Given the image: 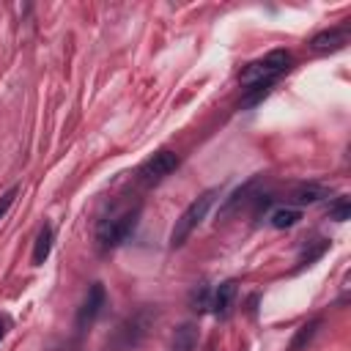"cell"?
<instances>
[{"label": "cell", "instance_id": "cell-1", "mask_svg": "<svg viewBox=\"0 0 351 351\" xmlns=\"http://www.w3.org/2000/svg\"><path fill=\"white\" fill-rule=\"evenodd\" d=\"M140 211L143 206L140 203H118L112 206L99 222H96V244L99 250H115L121 247L137 228V219H140Z\"/></svg>", "mask_w": 351, "mask_h": 351}, {"label": "cell", "instance_id": "cell-2", "mask_svg": "<svg viewBox=\"0 0 351 351\" xmlns=\"http://www.w3.org/2000/svg\"><path fill=\"white\" fill-rule=\"evenodd\" d=\"M291 60H293V58H291L288 49H271L269 55L252 60V63L239 74V82H241L247 90H261V88L269 90V85H271L280 74H285V71L291 69Z\"/></svg>", "mask_w": 351, "mask_h": 351}, {"label": "cell", "instance_id": "cell-3", "mask_svg": "<svg viewBox=\"0 0 351 351\" xmlns=\"http://www.w3.org/2000/svg\"><path fill=\"white\" fill-rule=\"evenodd\" d=\"M217 195H219V189H206L203 195H197V197L181 211V217L176 219V225H173V230H170V247H181V244L192 236V230L206 219V214H208V208H211V203H214Z\"/></svg>", "mask_w": 351, "mask_h": 351}, {"label": "cell", "instance_id": "cell-4", "mask_svg": "<svg viewBox=\"0 0 351 351\" xmlns=\"http://www.w3.org/2000/svg\"><path fill=\"white\" fill-rule=\"evenodd\" d=\"M178 154L176 151H170V148H162V151H156L154 156H148L143 165H140V170H137V176H140V184L143 186H156V184H162L176 167H178Z\"/></svg>", "mask_w": 351, "mask_h": 351}, {"label": "cell", "instance_id": "cell-5", "mask_svg": "<svg viewBox=\"0 0 351 351\" xmlns=\"http://www.w3.org/2000/svg\"><path fill=\"white\" fill-rule=\"evenodd\" d=\"M104 302H107V291H104V285H101V282H93V285L88 288V293H85L80 310H77V321H74V326H77L80 335H85L88 326L101 315Z\"/></svg>", "mask_w": 351, "mask_h": 351}, {"label": "cell", "instance_id": "cell-6", "mask_svg": "<svg viewBox=\"0 0 351 351\" xmlns=\"http://www.w3.org/2000/svg\"><path fill=\"white\" fill-rule=\"evenodd\" d=\"M348 38H351L348 25L332 27V30H321L318 36L310 38V49L313 52H337V49H343L348 44Z\"/></svg>", "mask_w": 351, "mask_h": 351}, {"label": "cell", "instance_id": "cell-7", "mask_svg": "<svg viewBox=\"0 0 351 351\" xmlns=\"http://www.w3.org/2000/svg\"><path fill=\"white\" fill-rule=\"evenodd\" d=\"M148 321H151V310H143V313H137V315H132L126 324H121V329H118V340H121V348H129V346H134L143 335H145V326H148Z\"/></svg>", "mask_w": 351, "mask_h": 351}, {"label": "cell", "instance_id": "cell-8", "mask_svg": "<svg viewBox=\"0 0 351 351\" xmlns=\"http://www.w3.org/2000/svg\"><path fill=\"white\" fill-rule=\"evenodd\" d=\"M233 296H236V280H225L219 282L214 291H211V310L217 315H228L230 313V304H233Z\"/></svg>", "mask_w": 351, "mask_h": 351}, {"label": "cell", "instance_id": "cell-9", "mask_svg": "<svg viewBox=\"0 0 351 351\" xmlns=\"http://www.w3.org/2000/svg\"><path fill=\"white\" fill-rule=\"evenodd\" d=\"M258 181H261V178L255 176V178H250L244 186H239V189H236V192H233V195H230V197L222 203V208H219V217H228V214H233L239 206H244V203L255 200V197H250V195H252V189L258 186Z\"/></svg>", "mask_w": 351, "mask_h": 351}, {"label": "cell", "instance_id": "cell-10", "mask_svg": "<svg viewBox=\"0 0 351 351\" xmlns=\"http://www.w3.org/2000/svg\"><path fill=\"white\" fill-rule=\"evenodd\" d=\"M49 250H52V225L44 222L38 228V236H36V244H33V255H30L33 266H41L49 258Z\"/></svg>", "mask_w": 351, "mask_h": 351}, {"label": "cell", "instance_id": "cell-11", "mask_svg": "<svg viewBox=\"0 0 351 351\" xmlns=\"http://www.w3.org/2000/svg\"><path fill=\"white\" fill-rule=\"evenodd\" d=\"M326 195H329V189H326V186H321V184H302V186H296V189H293L291 200H293L296 206H310V203L324 200Z\"/></svg>", "mask_w": 351, "mask_h": 351}, {"label": "cell", "instance_id": "cell-12", "mask_svg": "<svg viewBox=\"0 0 351 351\" xmlns=\"http://www.w3.org/2000/svg\"><path fill=\"white\" fill-rule=\"evenodd\" d=\"M197 346V329L192 324H181L173 335V351H195Z\"/></svg>", "mask_w": 351, "mask_h": 351}, {"label": "cell", "instance_id": "cell-13", "mask_svg": "<svg viewBox=\"0 0 351 351\" xmlns=\"http://www.w3.org/2000/svg\"><path fill=\"white\" fill-rule=\"evenodd\" d=\"M299 219H302V211H299V208H274L271 217H269L271 228H277V230H282V228H293Z\"/></svg>", "mask_w": 351, "mask_h": 351}, {"label": "cell", "instance_id": "cell-14", "mask_svg": "<svg viewBox=\"0 0 351 351\" xmlns=\"http://www.w3.org/2000/svg\"><path fill=\"white\" fill-rule=\"evenodd\" d=\"M326 214H329V219H335V222H346V219L351 217V200H348V195H337V197L329 203Z\"/></svg>", "mask_w": 351, "mask_h": 351}, {"label": "cell", "instance_id": "cell-15", "mask_svg": "<svg viewBox=\"0 0 351 351\" xmlns=\"http://www.w3.org/2000/svg\"><path fill=\"white\" fill-rule=\"evenodd\" d=\"M211 291H214V288H208L206 282H203V285H197V288L192 291L189 304H192V310H195V313H206V310H211Z\"/></svg>", "mask_w": 351, "mask_h": 351}, {"label": "cell", "instance_id": "cell-16", "mask_svg": "<svg viewBox=\"0 0 351 351\" xmlns=\"http://www.w3.org/2000/svg\"><path fill=\"white\" fill-rule=\"evenodd\" d=\"M321 326V318H313L310 324H304V326H299V332H296V337H293V343H291V351H299V348H304L310 340H313V335H315V329Z\"/></svg>", "mask_w": 351, "mask_h": 351}, {"label": "cell", "instance_id": "cell-17", "mask_svg": "<svg viewBox=\"0 0 351 351\" xmlns=\"http://www.w3.org/2000/svg\"><path fill=\"white\" fill-rule=\"evenodd\" d=\"M16 195H19V186H11L5 195H0V219L5 217V211L14 206V200H16Z\"/></svg>", "mask_w": 351, "mask_h": 351}, {"label": "cell", "instance_id": "cell-18", "mask_svg": "<svg viewBox=\"0 0 351 351\" xmlns=\"http://www.w3.org/2000/svg\"><path fill=\"white\" fill-rule=\"evenodd\" d=\"M8 326H11L8 315H0V343H3V337H5V332H8Z\"/></svg>", "mask_w": 351, "mask_h": 351}]
</instances>
